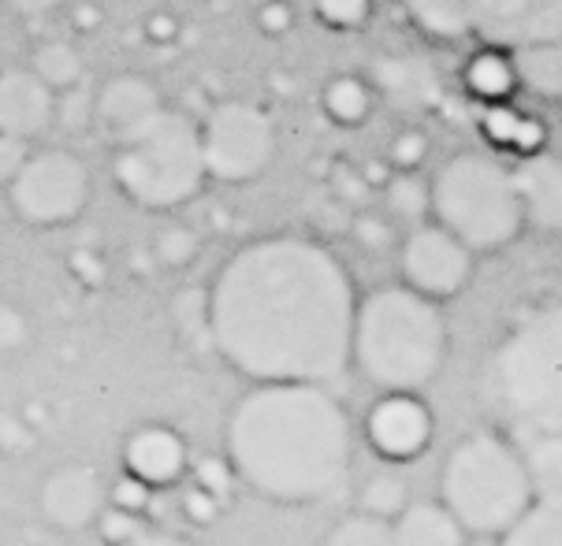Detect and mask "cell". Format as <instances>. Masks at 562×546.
Returning <instances> with one entry per match:
<instances>
[{"label": "cell", "mask_w": 562, "mask_h": 546, "mask_svg": "<svg viewBox=\"0 0 562 546\" xmlns=\"http://www.w3.org/2000/svg\"><path fill=\"white\" fill-rule=\"evenodd\" d=\"M358 291L317 238L265 235L209 286V346L250 383H324L350 368Z\"/></svg>", "instance_id": "1"}, {"label": "cell", "mask_w": 562, "mask_h": 546, "mask_svg": "<svg viewBox=\"0 0 562 546\" xmlns=\"http://www.w3.org/2000/svg\"><path fill=\"white\" fill-rule=\"evenodd\" d=\"M224 454L254 494L306 505L347 480L355 428L324 383H254L227 417Z\"/></svg>", "instance_id": "2"}, {"label": "cell", "mask_w": 562, "mask_h": 546, "mask_svg": "<svg viewBox=\"0 0 562 546\" xmlns=\"http://www.w3.org/2000/svg\"><path fill=\"white\" fill-rule=\"evenodd\" d=\"M447 346L451 334L440 302L409 291L406 283L376 286L373 294L358 298L350 368H358L380 395L428 390L443 372Z\"/></svg>", "instance_id": "3"}, {"label": "cell", "mask_w": 562, "mask_h": 546, "mask_svg": "<svg viewBox=\"0 0 562 546\" xmlns=\"http://www.w3.org/2000/svg\"><path fill=\"white\" fill-rule=\"evenodd\" d=\"M488 398L526 435L562 431V302L529 312L488 361Z\"/></svg>", "instance_id": "4"}, {"label": "cell", "mask_w": 562, "mask_h": 546, "mask_svg": "<svg viewBox=\"0 0 562 546\" xmlns=\"http://www.w3.org/2000/svg\"><path fill=\"white\" fill-rule=\"evenodd\" d=\"M428 190H432V216L428 219L443 224L477 257L499 253L526 231L514 171L492 149L451 152L428 179Z\"/></svg>", "instance_id": "5"}, {"label": "cell", "mask_w": 562, "mask_h": 546, "mask_svg": "<svg viewBox=\"0 0 562 546\" xmlns=\"http://www.w3.org/2000/svg\"><path fill=\"white\" fill-rule=\"evenodd\" d=\"M112 182L146 213H176L190 205L209 182L198 120L168 104L157 120L116 141Z\"/></svg>", "instance_id": "6"}, {"label": "cell", "mask_w": 562, "mask_h": 546, "mask_svg": "<svg viewBox=\"0 0 562 546\" xmlns=\"http://www.w3.org/2000/svg\"><path fill=\"white\" fill-rule=\"evenodd\" d=\"M532 480L521 450L495 431H473L451 446L440 473V502L470 535H495L532 505Z\"/></svg>", "instance_id": "7"}, {"label": "cell", "mask_w": 562, "mask_h": 546, "mask_svg": "<svg viewBox=\"0 0 562 546\" xmlns=\"http://www.w3.org/2000/svg\"><path fill=\"white\" fill-rule=\"evenodd\" d=\"M409 23L432 42L514 45L562 34V0H403Z\"/></svg>", "instance_id": "8"}, {"label": "cell", "mask_w": 562, "mask_h": 546, "mask_svg": "<svg viewBox=\"0 0 562 546\" xmlns=\"http://www.w3.org/2000/svg\"><path fill=\"white\" fill-rule=\"evenodd\" d=\"M198 130H202V157L209 182L246 186V182H257L276 164L280 130H276V120L261 104L235 98L216 101L198 120Z\"/></svg>", "instance_id": "9"}, {"label": "cell", "mask_w": 562, "mask_h": 546, "mask_svg": "<svg viewBox=\"0 0 562 546\" xmlns=\"http://www.w3.org/2000/svg\"><path fill=\"white\" fill-rule=\"evenodd\" d=\"M8 208L34 231L75 224L93 197V175L82 157L68 149H34L31 160L8 182Z\"/></svg>", "instance_id": "10"}, {"label": "cell", "mask_w": 562, "mask_h": 546, "mask_svg": "<svg viewBox=\"0 0 562 546\" xmlns=\"http://www.w3.org/2000/svg\"><path fill=\"white\" fill-rule=\"evenodd\" d=\"M398 275L409 291L432 302L459 298L477 272V253L436 219H422L398 238Z\"/></svg>", "instance_id": "11"}, {"label": "cell", "mask_w": 562, "mask_h": 546, "mask_svg": "<svg viewBox=\"0 0 562 546\" xmlns=\"http://www.w3.org/2000/svg\"><path fill=\"white\" fill-rule=\"evenodd\" d=\"M436 435V417L425 406L422 395L392 390L369 409L366 417V439L376 457L392 465H409L425 454Z\"/></svg>", "instance_id": "12"}, {"label": "cell", "mask_w": 562, "mask_h": 546, "mask_svg": "<svg viewBox=\"0 0 562 546\" xmlns=\"http://www.w3.org/2000/svg\"><path fill=\"white\" fill-rule=\"evenodd\" d=\"M109 505V484L93 465H60L37 487V510L56 532H86Z\"/></svg>", "instance_id": "13"}, {"label": "cell", "mask_w": 562, "mask_h": 546, "mask_svg": "<svg viewBox=\"0 0 562 546\" xmlns=\"http://www.w3.org/2000/svg\"><path fill=\"white\" fill-rule=\"evenodd\" d=\"M168 109L165 93L157 90L154 79L146 75H112L109 82L93 93V127H101L112 138V146L131 138L135 130L146 127Z\"/></svg>", "instance_id": "14"}, {"label": "cell", "mask_w": 562, "mask_h": 546, "mask_svg": "<svg viewBox=\"0 0 562 546\" xmlns=\"http://www.w3.org/2000/svg\"><path fill=\"white\" fill-rule=\"evenodd\" d=\"M56 123V93L31 67H0V134L42 138Z\"/></svg>", "instance_id": "15"}, {"label": "cell", "mask_w": 562, "mask_h": 546, "mask_svg": "<svg viewBox=\"0 0 562 546\" xmlns=\"http://www.w3.org/2000/svg\"><path fill=\"white\" fill-rule=\"evenodd\" d=\"M514 186L521 197V213H526V231H562V157L559 152L540 149L532 157H518L510 164Z\"/></svg>", "instance_id": "16"}, {"label": "cell", "mask_w": 562, "mask_h": 546, "mask_svg": "<svg viewBox=\"0 0 562 546\" xmlns=\"http://www.w3.org/2000/svg\"><path fill=\"white\" fill-rule=\"evenodd\" d=\"M123 468L135 473L149 487H171L183 480L190 468L187 443L176 428L168 424H142L123 443Z\"/></svg>", "instance_id": "17"}, {"label": "cell", "mask_w": 562, "mask_h": 546, "mask_svg": "<svg viewBox=\"0 0 562 546\" xmlns=\"http://www.w3.org/2000/svg\"><path fill=\"white\" fill-rule=\"evenodd\" d=\"M462 90L470 101H477L481 109L488 104H507L518 101L521 79H518V64H514V49L507 45H477L462 64Z\"/></svg>", "instance_id": "18"}, {"label": "cell", "mask_w": 562, "mask_h": 546, "mask_svg": "<svg viewBox=\"0 0 562 546\" xmlns=\"http://www.w3.org/2000/svg\"><path fill=\"white\" fill-rule=\"evenodd\" d=\"M481 138L484 146L492 152H507V157H532V152L548 149L551 141V130L548 123L532 112L518 109V101H507V104H488L481 109Z\"/></svg>", "instance_id": "19"}, {"label": "cell", "mask_w": 562, "mask_h": 546, "mask_svg": "<svg viewBox=\"0 0 562 546\" xmlns=\"http://www.w3.org/2000/svg\"><path fill=\"white\" fill-rule=\"evenodd\" d=\"M514 64H518L521 93L562 104V34L514 45Z\"/></svg>", "instance_id": "20"}, {"label": "cell", "mask_w": 562, "mask_h": 546, "mask_svg": "<svg viewBox=\"0 0 562 546\" xmlns=\"http://www.w3.org/2000/svg\"><path fill=\"white\" fill-rule=\"evenodd\" d=\"M398 546H465L470 532L443 502H409L392 521Z\"/></svg>", "instance_id": "21"}, {"label": "cell", "mask_w": 562, "mask_h": 546, "mask_svg": "<svg viewBox=\"0 0 562 546\" xmlns=\"http://www.w3.org/2000/svg\"><path fill=\"white\" fill-rule=\"evenodd\" d=\"M376 101H380L376 86L369 79H361V75H331V79L321 86V112H324V120L339 130L366 127Z\"/></svg>", "instance_id": "22"}, {"label": "cell", "mask_w": 562, "mask_h": 546, "mask_svg": "<svg viewBox=\"0 0 562 546\" xmlns=\"http://www.w3.org/2000/svg\"><path fill=\"white\" fill-rule=\"evenodd\" d=\"M499 546H562V498H532V505L507 532Z\"/></svg>", "instance_id": "23"}, {"label": "cell", "mask_w": 562, "mask_h": 546, "mask_svg": "<svg viewBox=\"0 0 562 546\" xmlns=\"http://www.w3.org/2000/svg\"><path fill=\"white\" fill-rule=\"evenodd\" d=\"M26 67L49 86L56 98L75 90V86H82V56L71 42H64V37H49V42L37 45Z\"/></svg>", "instance_id": "24"}, {"label": "cell", "mask_w": 562, "mask_h": 546, "mask_svg": "<svg viewBox=\"0 0 562 546\" xmlns=\"http://www.w3.org/2000/svg\"><path fill=\"white\" fill-rule=\"evenodd\" d=\"M380 197H384L387 213L409 227L432 216V190H428V179H422V171H392V179L380 186Z\"/></svg>", "instance_id": "25"}, {"label": "cell", "mask_w": 562, "mask_h": 546, "mask_svg": "<svg viewBox=\"0 0 562 546\" xmlns=\"http://www.w3.org/2000/svg\"><path fill=\"white\" fill-rule=\"evenodd\" d=\"M537 498H562V431L529 435V446L521 450Z\"/></svg>", "instance_id": "26"}, {"label": "cell", "mask_w": 562, "mask_h": 546, "mask_svg": "<svg viewBox=\"0 0 562 546\" xmlns=\"http://www.w3.org/2000/svg\"><path fill=\"white\" fill-rule=\"evenodd\" d=\"M369 82L376 86L380 98L406 101V104L428 101V75L414 60H406V56H380Z\"/></svg>", "instance_id": "27"}, {"label": "cell", "mask_w": 562, "mask_h": 546, "mask_svg": "<svg viewBox=\"0 0 562 546\" xmlns=\"http://www.w3.org/2000/svg\"><path fill=\"white\" fill-rule=\"evenodd\" d=\"M198 253H202V238L190 224H165L149 242V257L165 272H183L198 261Z\"/></svg>", "instance_id": "28"}, {"label": "cell", "mask_w": 562, "mask_h": 546, "mask_svg": "<svg viewBox=\"0 0 562 546\" xmlns=\"http://www.w3.org/2000/svg\"><path fill=\"white\" fill-rule=\"evenodd\" d=\"M324 546H398V543H395L392 521L358 510V513L342 516L336 528L328 532Z\"/></svg>", "instance_id": "29"}, {"label": "cell", "mask_w": 562, "mask_h": 546, "mask_svg": "<svg viewBox=\"0 0 562 546\" xmlns=\"http://www.w3.org/2000/svg\"><path fill=\"white\" fill-rule=\"evenodd\" d=\"M406 505H409L406 484L398 480V476H392V473L373 476V480L361 487V494H358V510L361 513H373V516H384V521H395V516L403 513Z\"/></svg>", "instance_id": "30"}, {"label": "cell", "mask_w": 562, "mask_h": 546, "mask_svg": "<svg viewBox=\"0 0 562 546\" xmlns=\"http://www.w3.org/2000/svg\"><path fill=\"white\" fill-rule=\"evenodd\" d=\"M376 0H313V15L324 31L331 34H355L373 19Z\"/></svg>", "instance_id": "31"}, {"label": "cell", "mask_w": 562, "mask_h": 546, "mask_svg": "<svg viewBox=\"0 0 562 546\" xmlns=\"http://www.w3.org/2000/svg\"><path fill=\"white\" fill-rule=\"evenodd\" d=\"M190 473H194V484L202 487V491H209L213 498H221L224 505L232 502L235 487H239V476H235V468H232V462H227V454L198 457V462L190 465Z\"/></svg>", "instance_id": "32"}, {"label": "cell", "mask_w": 562, "mask_h": 546, "mask_svg": "<svg viewBox=\"0 0 562 546\" xmlns=\"http://www.w3.org/2000/svg\"><path fill=\"white\" fill-rule=\"evenodd\" d=\"M98 535L104 546H127L131 539H138L146 532V513H135V510H123V505H104L101 516H98Z\"/></svg>", "instance_id": "33"}, {"label": "cell", "mask_w": 562, "mask_h": 546, "mask_svg": "<svg viewBox=\"0 0 562 546\" xmlns=\"http://www.w3.org/2000/svg\"><path fill=\"white\" fill-rule=\"evenodd\" d=\"M34 339V323L26 316L23 305L4 302L0 298V357H12V353H23Z\"/></svg>", "instance_id": "34"}, {"label": "cell", "mask_w": 562, "mask_h": 546, "mask_svg": "<svg viewBox=\"0 0 562 546\" xmlns=\"http://www.w3.org/2000/svg\"><path fill=\"white\" fill-rule=\"evenodd\" d=\"M350 238H355L366 253H384V249L395 246V227H392V219H387V216L361 208V213L350 216Z\"/></svg>", "instance_id": "35"}, {"label": "cell", "mask_w": 562, "mask_h": 546, "mask_svg": "<svg viewBox=\"0 0 562 546\" xmlns=\"http://www.w3.org/2000/svg\"><path fill=\"white\" fill-rule=\"evenodd\" d=\"M428 152H432L428 134L417 127H406V130H398L392 138V146H387V164L395 171H422Z\"/></svg>", "instance_id": "36"}, {"label": "cell", "mask_w": 562, "mask_h": 546, "mask_svg": "<svg viewBox=\"0 0 562 546\" xmlns=\"http://www.w3.org/2000/svg\"><path fill=\"white\" fill-rule=\"evenodd\" d=\"M373 182L366 179V171L361 168H336V175H331V194H336V205L339 208H350V213H361V208L369 205V197H373Z\"/></svg>", "instance_id": "37"}, {"label": "cell", "mask_w": 562, "mask_h": 546, "mask_svg": "<svg viewBox=\"0 0 562 546\" xmlns=\"http://www.w3.org/2000/svg\"><path fill=\"white\" fill-rule=\"evenodd\" d=\"M154 491L157 487H149L146 480H138L135 473H123L116 480H109V502L112 505H123V510H135V513H146L149 502H154Z\"/></svg>", "instance_id": "38"}, {"label": "cell", "mask_w": 562, "mask_h": 546, "mask_svg": "<svg viewBox=\"0 0 562 546\" xmlns=\"http://www.w3.org/2000/svg\"><path fill=\"white\" fill-rule=\"evenodd\" d=\"M254 23L265 37H283L294 31V8L291 0H257Z\"/></svg>", "instance_id": "39"}, {"label": "cell", "mask_w": 562, "mask_h": 546, "mask_svg": "<svg viewBox=\"0 0 562 546\" xmlns=\"http://www.w3.org/2000/svg\"><path fill=\"white\" fill-rule=\"evenodd\" d=\"M37 446V431L15 413H0V454L23 457Z\"/></svg>", "instance_id": "40"}, {"label": "cell", "mask_w": 562, "mask_h": 546, "mask_svg": "<svg viewBox=\"0 0 562 546\" xmlns=\"http://www.w3.org/2000/svg\"><path fill=\"white\" fill-rule=\"evenodd\" d=\"M31 152H34V141L15 138V134H0V186H8V182L19 175V168L31 160Z\"/></svg>", "instance_id": "41"}, {"label": "cell", "mask_w": 562, "mask_h": 546, "mask_svg": "<svg viewBox=\"0 0 562 546\" xmlns=\"http://www.w3.org/2000/svg\"><path fill=\"white\" fill-rule=\"evenodd\" d=\"M68 268L75 280L82 286H90V291H98V286H104V280H109V264H104V257L93 253V249H75L68 257Z\"/></svg>", "instance_id": "42"}, {"label": "cell", "mask_w": 562, "mask_h": 546, "mask_svg": "<svg viewBox=\"0 0 562 546\" xmlns=\"http://www.w3.org/2000/svg\"><path fill=\"white\" fill-rule=\"evenodd\" d=\"M183 513H187V521H194V524H213L216 516L224 513V502L202 491L198 484H190V491L183 494Z\"/></svg>", "instance_id": "43"}, {"label": "cell", "mask_w": 562, "mask_h": 546, "mask_svg": "<svg viewBox=\"0 0 562 546\" xmlns=\"http://www.w3.org/2000/svg\"><path fill=\"white\" fill-rule=\"evenodd\" d=\"M142 34H146L154 45H168L179 37V19L171 12H154L146 19V26H142Z\"/></svg>", "instance_id": "44"}, {"label": "cell", "mask_w": 562, "mask_h": 546, "mask_svg": "<svg viewBox=\"0 0 562 546\" xmlns=\"http://www.w3.org/2000/svg\"><path fill=\"white\" fill-rule=\"evenodd\" d=\"M8 12L26 19V23H37V19H49L64 0H4Z\"/></svg>", "instance_id": "45"}, {"label": "cell", "mask_w": 562, "mask_h": 546, "mask_svg": "<svg viewBox=\"0 0 562 546\" xmlns=\"http://www.w3.org/2000/svg\"><path fill=\"white\" fill-rule=\"evenodd\" d=\"M127 546H194L190 539H183V535H171V532H154L146 528L138 535V539H131Z\"/></svg>", "instance_id": "46"}, {"label": "cell", "mask_w": 562, "mask_h": 546, "mask_svg": "<svg viewBox=\"0 0 562 546\" xmlns=\"http://www.w3.org/2000/svg\"><path fill=\"white\" fill-rule=\"evenodd\" d=\"M101 23V12L90 4V0H82V4H75V26L79 31H93V26Z\"/></svg>", "instance_id": "47"}, {"label": "cell", "mask_w": 562, "mask_h": 546, "mask_svg": "<svg viewBox=\"0 0 562 546\" xmlns=\"http://www.w3.org/2000/svg\"><path fill=\"white\" fill-rule=\"evenodd\" d=\"M254 4H257V0H254Z\"/></svg>", "instance_id": "48"}]
</instances>
